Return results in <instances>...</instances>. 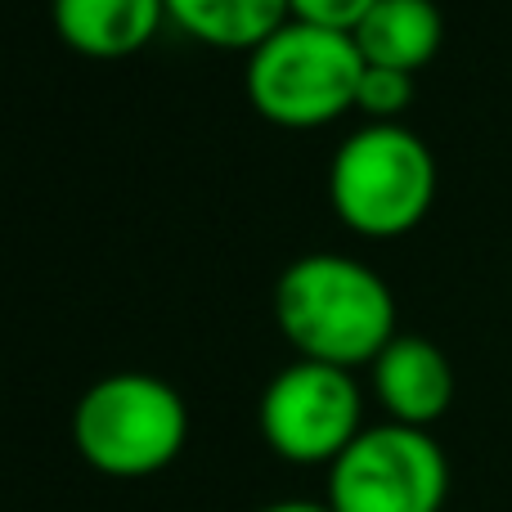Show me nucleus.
I'll list each match as a JSON object with an SVG mask.
<instances>
[{
	"mask_svg": "<svg viewBox=\"0 0 512 512\" xmlns=\"http://www.w3.org/2000/svg\"><path fill=\"white\" fill-rule=\"evenodd\" d=\"M274 319L301 360L351 373L396 342V297L373 265L315 252L292 261L274 288Z\"/></svg>",
	"mask_w": 512,
	"mask_h": 512,
	"instance_id": "nucleus-1",
	"label": "nucleus"
},
{
	"mask_svg": "<svg viewBox=\"0 0 512 512\" xmlns=\"http://www.w3.org/2000/svg\"><path fill=\"white\" fill-rule=\"evenodd\" d=\"M328 203L364 239H400L436 203V158L400 122H373L342 140L328 167Z\"/></svg>",
	"mask_w": 512,
	"mask_h": 512,
	"instance_id": "nucleus-2",
	"label": "nucleus"
},
{
	"mask_svg": "<svg viewBox=\"0 0 512 512\" xmlns=\"http://www.w3.org/2000/svg\"><path fill=\"white\" fill-rule=\"evenodd\" d=\"M189 409L171 382L153 373H108L72 414V441L81 459L104 477H153L185 450Z\"/></svg>",
	"mask_w": 512,
	"mask_h": 512,
	"instance_id": "nucleus-3",
	"label": "nucleus"
},
{
	"mask_svg": "<svg viewBox=\"0 0 512 512\" xmlns=\"http://www.w3.org/2000/svg\"><path fill=\"white\" fill-rule=\"evenodd\" d=\"M364 77V54L355 36L328 27L288 23L248 54V99L274 126H324L355 108Z\"/></svg>",
	"mask_w": 512,
	"mask_h": 512,
	"instance_id": "nucleus-4",
	"label": "nucleus"
},
{
	"mask_svg": "<svg viewBox=\"0 0 512 512\" xmlns=\"http://www.w3.org/2000/svg\"><path fill=\"white\" fill-rule=\"evenodd\" d=\"M445 495L450 463L423 427H364L328 468L333 512H441Z\"/></svg>",
	"mask_w": 512,
	"mask_h": 512,
	"instance_id": "nucleus-5",
	"label": "nucleus"
},
{
	"mask_svg": "<svg viewBox=\"0 0 512 512\" xmlns=\"http://www.w3.org/2000/svg\"><path fill=\"white\" fill-rule=\"evenodd\" d=\"M261 436L279 459L288 463H328L333 468L342 450L364 432V400L346 369L315 360H297L270 378L256 409Z\"/></svg>",
	"mask_w": 512,
	"mask_h": 512,
	"instance_id": "nucleus-6",
	"label": "nucleus"
},
{
	"mask_svg": "<svg viewBox=\"0 0 512 512\" xmlns=\"http://www.w3.org/2000/svg\"><path fill=\"white\" fill-rule=\"evenodd\" d=\"M373 369V396L400 427H432L454 405V369L445 351L427 337H396Z\"/></svg>",
	"mask_w": 512,
	"mask_h": 512,
	"instance_id": "nucleus-7",
	"label": "nucleus"
},
{
	"mask_svg": "<svg viewBox=\"0 0 512 512\" xmlns=\"http://www.w3.org/2000/svg\"><path fill=\"white\" fill-rule=\"evenodd\" d=\"M54 32L86 59H126L167 23V0H50Z\"/></svg>",
	"mask_w": 512,
	"mask_h": 512,
	"instance_id": "nucleus-8",
	"label": "nucleus"
},
{
	"mask_svg": "<svg viewBox=\"0 0 512 512\" xmlns=\"http://www.w3.org/2000/svg\"><path fill=\"white\" fill-rule=\"evenodd\" d=\"M351 36L369 68H396L414 77L441 50L445 18L436 0H378Z\"/></svg>",
	"mask_w": 512,
	"mask_h": 512,
	"instance_id": "nucleus-9",
	"label": "nucleus"
},
{
	"mask_svg": "<svg viewBox=\"0 0 512 512\" xmlns=\"http://www.w3.org/2000/svg\"><path fill=\"white\" fill-rule=\"evenodd\" d=\"M167 18L216 50H256L292 18L288 0H167Z\"/></svg>",
	"mask_w": 512,
	"mask_h": 512,
	"instance_id": "nucleus-10",
	"label": "nucleus"
},
{
	"mask_svg": "<svg viewBox=\"0 0 512 512\" xmlns=\"http://www.w3.org/2000/svg\"><path fill=\"white\" fill-rule=\"evenodd\" d=\"M414 99V77L396 68H369L364 63V77H360V95H355V108L369 113L373 122H396L400 113L409 108Z\"/></svg>",
	"mask_w": 512,
	"mask_h": 512,
	"instance_id": "nucleus-11",
	"label": "nucleus"
},
{
	"mask_svg": "<svg viewBox=\"0 0 512 512\" xmlns=\"http://www.w3.org/2000/svg\"><path fill=\"white\" fill-rule=\"evenodd\" d=\"M373 5H378V0H288L297 23L328 27V32H346V36L364 23V14H369Z\"/></svg>",
	"mask_w": 512,
	"mask_h": 512,
	"instance_id": "nucleus-12",
	"label": "nucleus"
},
{
	"mask_svg": "<svg viewBox=\"0 0 512 512\" xmlns=\"http://www.w3.org/2000/svg\"><path fill=\"white\" fill-rule=\"evenodd\" d=\"M261 512H333V508L315 504V499H279V504H265Z\"/></svg>",
	"mask_w": 512,
	"mask_h": 512,
	"instance_id": "nucleus-13",
	"label": "nucleus"
}]
</instances>
